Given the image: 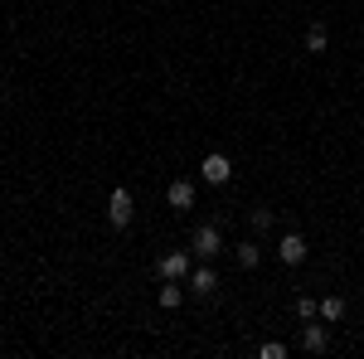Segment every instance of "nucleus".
<instances>
[{
    "mask_svg": "<svg viewBox=\"0 0 364 359\" xmlns=\"http://www.w3.org/2000/svg\"><path fill=\"white\" fill-rule=\"evenodd\" d=\"M306 238H301V233H282L277 238V257H282V267H301V262H306Z\"/></svg>",
    "mask_w": 364,
    "mask_h": 359,
    "instance_id": "nucleus-1",
    "label": "nucleus"
},
{
    "mask_svg": "<svg viewBox=\"0 0 364 359\" xmlns=\"http://www.w3.org/2000/svg\"><path fill=\"white\" fill-rule=\"evenodd\" d=\"M199 175H204L209 185H228V180H233V161H228L224 151H209L204 166H199Z\"/></svg>",
    "mask_w": 364,
    "mask_h": 359,
    "instance_id": "nucleus-2",
    "label": "nucleus"
},
{
    "mask_svg": "<svg viewBox=\"0 0 364 359\" xmlns=\"http://www.w3.org/2000/svg\"><path fill=\"white\" fill-rule=\"evenodd\" d=\"M132 190H112V199H107V223L112 228H132Z\"/></svg>",
    "mask_w": 364,
    "mask_h": 359,
    "instance_id": "nucleus-3",
    "label": "nucleus"
},
{
    "mask_svg": "<svg viewBox=\"0 0 364 359\" xmlns=\"http://www.w3.org/2000/svg\"><path fill=\"white\" fill-rule=\"evenodd\" d=\"M195 252H199V257H209V262H214V257L224 252V233H219L214 223H204V228H195Z\"/></svg>",
    "mask_w": 364,
    "mask_h": 359,
    "instance_id": "nucleus-4",
    "label": "nucleus"
},
{
    "mask_svg": "<svg viewBox=\"0 0 364 359\" xmlns=\"http://www.w3.org/2000/svg\"><path fill=\"white\" fill-rule=\"evenodd\" d=\"M156 272L166 277V282H185V277H190V257H185V252H166V257L156 262Z\"/></svg>",
    "mask_w": 364,
    "mask_h": 359,
    "instance_id": "nucleus-5",
    "label": "nucleus"
},
{
    "mask_svg": "<svg viewBox=\"0 0 364 359\" xmlns=\"http://www.w3.org/2000/svg\"><path fill=\"white\" fill-rule=\"evenodd\" d=\"M190 291L195 296H214L219 291V272L214 267H190Z\"/></svg>",
    "mask_w": 364,
    "mask_h": 359,
    "instance_id": "nucleus-6",
    "label": "nucleus"
},
{
    "mask_svg": "<svg viewBox=\"0 0 364 359\" xmlns=\"http://www.w3.org/2000/svg\"><path fill=\"white\" fill-rule=\"evenodd\" d=\"M301 345H306L311 355H326V345H331V326L321 321V326H306L301 331Z\"/></svg>",
    "mask_w": 364,
    "mask_h": 359,
    "instance_id": "nucleus-7",
    "label": "nucleus"
},
{
    "mask_svg": "<svg viewBox=\"0 0 364 359\" xmlns=\"http://www.w3.org/2000/svg\"><path fill=\"white\" fill-rule=\"evenodd\" d=\"M166 199H170V209H190V204H195V185H190V180H170Z\"/></svg>",
    "mask_w": 364,
    "mask_h": 359,
    "instance_id": "nucleus-8",
    "label": "nucleus"
},
{
    "mask_svg": "<svg viewBox=\"0 0 364 359\" xmlns=\"http://www.w3.org/2000/svg\"><path fill=\"white\" fill-rule=\"evenodd\" d=\"M316 316H321L326 326L345 321V296H321V301H316Z\"/></svg>",
    "mask_w": 364,
    "mask_h": 359,
    "instance_id": "nucleus-9",
    "label": "nucleus"
},
{
    "mask_svg": "<svg viewBox=\"0 0 364 359\" xmlns=\"http://www.w3.org/2000/svg\"><path fill=\"white\" fill-rule=\"evenodd\" d=\"M180 301H185V291H180V282H166V286H161V306H166V311H175Z\"/></svg>",
    "mask_w": 364,
    "mask_h": 359,
    "instance_id": "nucleus-10",
    "label": "nucleus"
},
{
    "mask_svg": "<svg viewBox=\"0 0 364 359\" xmlns=\"http://www.w3.org/2000/svg\"><path fill=\"white\" fill-rule=\"evenodd\" d=\"M257 262H262V252L252 248V243H243V248H238V267H243V272H252Z\"/></svg>",
    "mask_w": 364,
    "mask_h": 359,
    "instance_id": "nucleus-11",
    "label": "nucleus"
},
{
    "mask_svg": "<svg viewBox=\"0 0 364 359\" xmlns=\"http://www.w3.org/2000/svg\"><path fill=\"white\" fill-rule=\"evenodd\" d=\"M306 49H311V54H326V25H311V34H306Z\"/></svg>",
    "mask_w": 364,
    "mask_h": 359,
    "instance_id": "nucleus-12",
    "label": "nucleus"
},
{
    "mask_svg": "<svg viewBox=\"0 0 364 359\" xmlns=\"http://www.w3.org/2000/svg\"><path fill=\"white\" fill-rule=\"evenodd\" d=\"M252 228L267 233V228H272V209H252Z\"/></svg>",
    "mask_w": 364,
    "mask_h": 359,
    "instance_id": "nucleus-13",
    "label": "nucleus"
},
{
    "mask_svg": "<svg viewBox=\"0 0 364 359\" xmlns=\"http://www.w3.org/2000/svg\"><path fill=\"white\" fill-rule=\"evenodd\" d=\"M257 355H262V359H282V355H287V345H282V340H267Z\"/></svg>",
    "mask_w": 364,
    "mask_h": 359,
    "instance_id": "nucleus-14",
    "label": "nucleus"
},
{
    "mask_svg": "<svg viewBox=\"0 0 364 359\" xmlns=\"http://www.w3.org/2000/svg\"><path fill=\"white\" fill-rule=\"evenodd\" d=\"M296 316H301V321H311V316H316V301H311V296H301V301H296Z\"/></svg>",
    "mask_w": 364,
    "mask_h": 359,
    "instance_id": "nucleus-15",
    "label": "nucleus"
}]
</instances>
